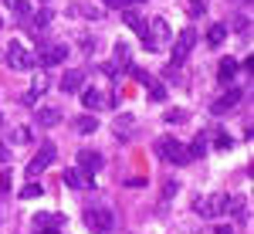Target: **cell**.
Returning a JSON list of instances; mask_svg holds the SVG:
<instances>
[{
    "mask_svg": "<svg viewBox=\"0 0 254 234\" xmlns=\"http://www.w3.org/2000/svg\"><path fill=\"white\" fill-rule=\"evenodd\" d=\"M7 65H10L14 72H34V68H38V58H34L20 41H10V44H7Z\"/></svg>",
    "mask_w": 254,
    "mask_h": 234,
    "instance_id": "277c9868",
    "label": "cell"
},
{
    "mask_svg": "<svg viewBox=\"0 0 254 234\" xmlns=\"http://www.w3.org/2000/svg\"><path fill=\"white\" fill-rule=\"evenodd\" d=\"M187 109H170V112H166V122H187Z\"/></svg>",
    "mask_w": 254,
    "mask_h": 234,
    "instance_id": "d4e9b609",
    "label": "cell"
},
{
    "mask_svg": "<svg viewBox=\"0 0 254 234\" xmlns=\"http://www.w3.org/2000/svg\"><path fill=\"white\" fill-rule=\"evenodd\" d=\"M81 88H85V72L81 68H71V72L61 75V92L71 95V92H81Z\"/></svg>",
    "mask_w": 254,
    "mask_h": 234,
    "instance_id": "7c38bea8",
    "label": "cell"
},
{
    "mask_svg": "<svg viewBox=\"0 0 254 234\" xmlns=\"http://www.w3.org/2000/svg\"><path fill=\"white\" fill-rule=\"evenodd\" d=\"M122 17H126V24H129V27H132V31L139 34V38H142V44H146V20L139 17L136 7H126V10H122Z\"/></svg>",
    "mask_w": 254,
    "mask_h": 234,
    "instance_id": "4fadbf2b",
    "label": "cell"
},
{
    "mask_svg": "<svg viewBox=\"0 0 254 234\" xmlns=\"http://www.w3.org/2000/svg\"><path fill=\"white\" fill-rule=\"evenodd\" d=\"M7 187H10V173H0V204H3V197H7Z\"/></svg>",
    "mask_w": 254,
    "mask_h": 234,
    "instance_id": "4316f807",
    "label": "cell"
},
{
    "mask_svg": "<svg viewBox=\"0 0 254 234\" xmlns=\"http://www.w3.org/2000/svg\"><path fill=\"white\" fill-rule=\"evenodd\" d=\"M237 72H241V61H234V58H224V61H220V68H217V78H220V81L227 85V81H231V78H234Z\"/></svg>",
    "mask_w": 254,
    "mask_h": 234,
    "instance_id": "2e32d148",
    "label": "cell"
},
{
    "mask_svg": "<svg viewBox=\"0 0 254 234\" xmlns=\"http://www.w3.org/2000/svg\"><path fill=\"white\" fill-rule=\"evenodd\" d=\"M61 122V109L58 105H44L38 109V126H58Z\"/></svg>",
    "mask_w": 254,
    "mask_h": 234,
    "instance_id": "5bb4252c",
    "label": "cell"
},
{
    "mask_svg": "<svg viewBox=\"0 0 254 234\" xmlns=\"http://www.w3.org/2000/svg\"><path fill=\"white\" fill-rule=\"evenodd\" d=\"M31 139V133L24 129V126H17V129H10V143H27Z\"/></svg>",
    "mask_w": 254,
    "mask_h": 234,
    "instance_id": "484cf974",
    "label": "cell"
},
{
    "mask_svg": "<svg viewBox=\"0 0 254 234\" xmlns=\"http://www.w3.org/2000/svg\"><path fill=\"white\" fill-rule=\"evenodd\" d=\"M75 129H78V133H95V129H98V119L78 116V119H75Z\"/></svg>",
    "mask_w": 254,
    "mask_h": 234,
    "instance_id": "ffe728a7",
    "label": "cell"
},
{
    "mask_svg": "<svg viewBox=\"0 0 254 234\" xmlns=\"http://www.w3.org/2000/svg\"><path fill=\"white\" fill-rule=\"evenodd\" d=\"M207 153V133H200V136L193 139V150H190V159H193V156H203Z\"/></svg>",
    "mask_w": 254,
    "mask_h": 234,
    "instance_id": "cb8c5ba5",
    "label": "cell"
},
{
    "mask_svg": "<svg viewBox=\"0 0 254 234\" xmlns=\"http://www.w3.org/2000/svg\"><path fill=\"white\" fill-rule=\"evenodd\" d=\"M190 3H193V7H190V14H203V3H207V0H190Z\"/></svg>",
    "mask_w": 254,
    "mask_h": 234,
    "instance_id": "f1b7e54d",
    "label": "cell"
},
{
    "mask_svg": "<svg viewBox=\"0 0 254 234\" xmlns=\"http://www.w3.org/2000/svg\"><path fill=\"white\" fill-rule=\"evenodd\" d=\"M44 3H48V0H44Z\"/></svg>",
    "mask_w": 254,
    "mask_h": 234,
    "instance_id": "1f68e13d",
    "label": "cell"
},
{
    "mask_svg": "<svg viewBox=\"0 0 254 234\" xmlns=\"http://www.w3.org/2000/svg\"><path fill=\"white\" fill-rule=\"evenodd\" d=\"M81 221H85V228L92 234H112V228H116V217H112L109 207H88L81 214Z\"/></svg>",
    "mask_w": 254,
    "mask_h": 234,
    "instance_id": "7a4b0ae2",
    "label": "cell"
},
{
    "mask_svg": "<svg viewBox=\"0 0 254 234\" xmlns=\"http://www.w3.org/2000/svg\"><path fill=\"white\" fill-rule=\"evenodd\" d=\"M237 102H241V88H227L220 98L210 102V112H214V116H224V112H231V109H234Z\"/></svg>",
    "mask_w": 254,
    "mask_h": 234,
    "instance_id": "30bf717a",
    "label": "cell"
},
{
    "mask_svg": "<svg viewBox=\"0 0 254 234\" xmlns=\"http://www.w3.org/2000/svg\"><path fill=\"white\" fill-rule=\"evenodd\" d=\"M34 224L44 228V231H51L48 224H64V217H61V214H38V217H34Z\"/></svg>",
    "mask_w": 254,
    "mask_h": 234,
    "instance_id": "44dd1931",
    "label": "cell"
},
{
    "mask_svg": "<svg viewBox=\"0 0 254 234\" xmlns=\"http://www.w3.org/2000/svg\"><path fill=\"white\" fill-rule=\"evenodd\" d=\"M55 159H58V146H55V143H44L38 153H34V159L27 163V176H38L41 170H48Z\"/></svg>",
    "mask_w": 254,
    "mask_h": 234,
    "instance_id": "8992f818",
    "label": "cell"
},
{
    "mask_svg": "<svg viewBox=\"0 0 254 234\" xmlns=\"http://www.w3.org/2000/svg\"><path fill=\"white\" fill-rule=\"evenodd\" d=\"M231 146H234V143H231V136H224V133L217 136V150H231Z\"/></svg>",
    "mask_w": 254,
    "mask_h": 234,
    "instance_id": "83f0119b",
    "label": "cell"
},
{
    "mask_svg": "<svg viewBox=\"0 0 254 234\" xmlns=\"http://www.w3.org/2000/svg\"><path fill=\"white\" fill-rule=\"evenodd\" d=\"M193 207H196V214H200V217H220V214H227L231 197H227V194H210V197H200Z\"/></svg>",
    "mask_w": 254,
    "mask_h": 234,
    "instance_id": "5b68a950",
    "label": "cell"
},
{
    "mask_svg": "<svg viewBox=\"0 0 254 234\" xmlns=\"http://www.w3.org/2000/svg\"><path fill=\"white\" fill-rule=\"evenodd\" d=\"M64 187H75V190H88V187H92V176H85L81 170H75V173L68 170V173H64Z\"/></svg>",
    "mask_w": 254,
    "mask_h": 234,
    "instance_id": "9a60e30c",
    "label": "cell"
},
{
    "mask_svg": "<svg viewBox=\"0 0 254 234\" xmlns=\"http://www.w3.org/2000/svg\"><path fill=\"white\" fill-rule=\"evenodd\" d=\"M156 153L166 159V163H173V166H183V163H190V150H187V143H180L173 136H159L156 139Z\"/></svg>",
    "mask_w": 254,
    "mask_h": 234,
    "instance_id": "6da1fadb",
    "label": "cell"
},
{
    "mask_svg": "<svg viewBox=\"0 0 254 234\" xmlns=\"http://www.w3.org/2000/svg\"><path fill=\"white\" fill-rule=\"evenodd\" d=\"M75 163H78V170H81L85 176H95L98 170L105 166V159H102V153H98V150H88V146H85V150H78V156H75Z\"/></svg>",
    "mask_w": 254,
    "mask_h": 234,
    "instance_id": "ba28073f",
    "label": "cell"
},
{
    "mask_svg": "<svg viewBox=\"0 0 254 234\" xmlns=\"http://www.w3.org/2000/svg\"><path fill=\"white\" fill-rule=\"evenodd\" d=\"M10 159V150H3V143H0V163H7Z\"/></svg>",
    "mask_w": 254,
    "mask_h": 234,
    "instance_id": "4dcf8cb0",
    "label": "cell"
},
{
    "mask_svg": "<svg viewBox=\"0 0 254 234\" xmlns=\"http://www.w3.org/2000/svg\"><path fill=\"white\" fill-rule=\"evenodd\" d=\"M224 41H227V27H224V24H214V27L207 31V44H210V48H220Z\"/></svg>",
    "mask_w": 254,
    "mask_h": 234,
    "instance_id": "ac0fdd59",
    "label": "cell"
},
{
    "mask_svg": "<svg viewBox=\"0 0 254 234\" xmlns=\"http://www.w3.org/2000/svg\"><path fill=\"white\" fill-rule=\"evenodd\" d=\"M68 58V44H51V41L41 38V55H38V65L51 68V65H61Z\"/></svg>",
    "mask_w": 254,
    "mask_h": 234,
    "instance_id": "52a82bcc",
    "label": "cell"
},
{
    "mask_svg": "<svg viewBox=\"0 0 254 234\" xmlns=\"http://www.w3.org/2000/svg\"><path fill=\"white\" fill-rule=\"evenodd\" d=\"M14 17H17L20 24H31V7H27L24 0H14Z\"/></svg>",
    "mask_w": 254,
    "mask_h": 234,
    "instance_id": "7402d4cb",
    "label": "cell"
},
{
    "mask_svg": "<svg viewBox=\"0 0 254 234\" xmlns=\"http://www.w3.org/2000/svg\"><path fill=\"white\" fill-rule=\"evenodd\" d=\"M112 98L105 95L102 88H81V105L88 109V112H95V109H105Z\"/></svg>",
    "mask_w": 254,
    "mask_h": 234,
    "instance_id": "8fae6325",
    "label": "cell"
},
{
    "mask_svg": "<svg viewBox=\"0 0 254 234\" xmlns=\"http://www.w3.org/2000/svg\"><path fill=\"white\" fill-rule=\"evenodd\" d=\"M41 194H44V187H41V183H27V187H20V190H17L20 200H31V197H41Z\"/></svg>",
    "mask_w": 254,
    "mask_h": 234,
    "instance_id": "603a6c76",
    "label": "cell"
},
{
    "mask_svg": "<svg viewBox=\"0 0 254 234\" xmlns=\"http://www.w3.org/2000/svg\"><path fill=\"white\" fill-rule=\"evenodd\" d=\"M173 41V31H170V24L163 17H153V24H146V51H159V48H166Z\"/></svg>",
    "mask_w": 254,
    "mask_h": 234,
    "instance_id": "3957f363",
    "label": "cell"
},
{
    "mask_svg": "<svg viewBox=\"0 0 254 234\" xmlns=\"http://www.w3.org/2000/svg\"><path fill=\"white\" fill-rule=\"evenodd\" d=\"M193 44H196V31H193V27L180 31V38L173 41V65H183V61H187V55L193 51Z\"/></svg>",
    "mask_w": 254,
    "mask_h": 234,
    "instance_id": "9c48e42d",
    "label": "cell"
},
{
    "mask_svg": "<svg viewBox=\"0 0 254 234\" xmlns=\"http://www.w3.org/2000/svg\"><path fill=\"white\" fill-rule=\"evenodd\" d=\"M214 234H234V228H227V224H220V228H214Z\"/></svg>",
    "mask_w": 254,
    "mask_h": 234,
    "instance_id": "f546056e",
    "label": "cell"
},
{
    "mask_svg": "<svg viewBox=\"0 0 254 234\" xmlns=\"http://www.w3.org/2000/svg\"><path fill=\"white\" fill-rule=\"evenodd\" d=\"M48 234H51V231H48Z\"/></svg>",
    "mask_w": 254,
    "mask_h": 234,
    "instance_id": "d6a6232c",
    "label": "cell"
},
{
    "mask_svg": "<svg viewBox=\"0 0 254 234\" xmlns=\"http://www.w3.org/2000/svg\"><path fill=\"white\" fill-rule=\"evenodd\" d=\"M142 81H146V88H149V98L153 102H166V88L159 85V81H153V78H146V75H139Z\"/></svg>",
    "mask_w": 254,
    "mask_h": 234,
    "instance_id": "d6986e66",
    "label": "cell"
},
{
    "mask_svg": "<svg viewBox=\"0 0 254 234\" xmlns=\"http://www.w3.org/2000/svg\"><path fill=\"white\" fill-rule=\"evenodd\" d=\"M41 92H48V75H38V78H34V85L27 88L24 102H27V105H31V102H38V95H41Z\"/></svg>",
    "mask_w": 254,
    "mask_h": 234,
    "instance_id": "e0dca14e",
    "label": "cell"
}]
</instances>
